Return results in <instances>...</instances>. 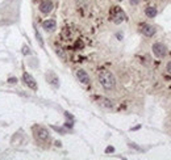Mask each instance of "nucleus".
Segmentation results:
<instances>
[{"instance_id": "f257e3e1", "label": "nucleus", "mask_w": 171, "mask_h": 160, "mask_svg": "<svg viewBox=\"0 0 171 160\" xmlns=\"http://www.w3.org/2000/svg\"><path fill=\"white\" fill-rule=\"evenodd\" d=\"M97 77H99V83L101 84L103 88H105V89H113L115 88L116 77H115V75L112 74L111 71L101 70L99 72V75H97Z\"/></svg>"}, {"instance_id": "f03ea898", "label": "nucleus", "mask_w": 171, "mask_h": 160, "mask_svg": "<svg viewBox=\"0 0 171 160\" xmlns=\"http://www.w3.org/2000/svg\"><path fill=\"white\" fill-rule=\"evenodd\" d=\"M33 133H34V138L37 140H40V142H46V140H49V138H50L49 131L45 127H42V126H34Z\"/></svg>"}, {"instance_id": "7ed1b4c3", "label": "nucleus", "mask_w": 171, "mask_h": 160, "mask_svg": "<svg viewBox=\"0 0 171 160\" xmlns=\"http://www.w3.org/2000/svg\"><path fill=\"white\" fill-rule=\"evenodd\" d=\"M111 20L113 21L115 24H121L123 21L126 20V14L121 8L115 7L113 9H112V12H111Z\"/></svg>"}, {"instance_id": "20e7f679", "label": "nucleus", "mask_w": 171, "mask_h": 160, "mask_svg": "<svg viewBox=\"0 0 171 160\" xmlns=\"http://www.w3.org/2000/svg\"><path fill=\"white\" fill-rule=\"evenodd\" d=\"M151 50H153V54L157 58H163V57H166V54H167V47L161 42H155L153 45V47H151Z\"/></svg>"}, {"instance_id": "39448f33", "label": "nucleus", "mask_w": 171, "mask_h": 160, "mask_svg": "<svg viewBox=\"0 0 171 160\" xmlns=\"http://www.w3.org/2000/svg\"><path fill=\"white\" fill-rule=\"evenodd\" d=\"M22 80H24V84L28 85L31 89L37 91V83H36L34 77L31 74H28V72H24V74H22Z\"/></svg>"}, {"instance_id": "423d86ee", "label": "nucleus", "mask_w": 171, "mask_h": 160, "mask_svg": "<svg viewBox=\"0 0 171 160\" xmlns=\"http://www.w3.org/2000/svg\"><path fill=\"white\" fill-rule=\"evenodd\" d=\"M53 8H54V4H53L51 0H43V2L40 4V7H38L40 12L43 14H49L53 11Z\"/></svg>"}, {"instance_id": "0eeeda50", "label": "nucleus", "mask_w": 171, "mask_h": 160, "mask_svg": "<svg viewBox=\"0 0 171 160\" xmlns=\"http://www.w3.org/2000/svg\"><path fill=\"white\" fill-rule=\"evenodd\" d=\"M42 28L45 29L46 32H53L57 28V21L54 20V18H47V20H45L42 22Z\"/></svg>"}, {"instance_id": "6e6552de", "label": "nucleus", "mask_w": 171, "mask_h": 160, "mask_svg": "<svg viewBox=\"0 0 171 160\" xmlns=\"http://www.w3.org/2000/svg\"><path fill=\"white\" fill-rule=\"evenodd\" d=\"M75 75H76L78 80H79L82 84H90V76L84 70H78Z\"/></svg>"}, {"instance_id": "1a4fd4ad", "label": "nucleus", "mask_w": 171, "mask_h": 160, "mask_svg": "<svg viewBox=\"0 0 171 160\" xmlns=\"http://www.w3.org/2000/svg\"><path fill=\"white\" fill-rule=\"evenodd\" d=\"M141 32H142L144 36L151 37V36H154V33H155V28L153 25H150V24H144V25L141 26Z\"/></svg>"}, {"instance_id": "9d476101", "label": "nucleus", "mask_w": 171, "mask_h": 160, "mask_svg": "<svg viewBox=\"0 0 171 160\" xmlns=\"http://www.w3.org/2000/svg\"><path fill=\"white\" fill-rule=\"evenodd\" d=\"M157 13H158V11H157V8H155V7H148L145 9V14L148 17H150V18L155 17V16H157Z\"/></svg>"}, {"instance_id": "9b49d317", "label": "nucleus", "mask_w": 171, "mask_h": 160, "mask_svg": "<svg viewBox=\"0 0 171 160\" xmlns=\"http://www.w3.org/2000/svg\"><path fill=\"white\" fill-rule=\"evenodd\" d=\"M46 79L49 80V83L53 84L54 87H58V85H59V83H58V77H57L54 74H53V72H50V74L46 75Z\"/></svg>"}, {"instance_id": "f8f14e48", "label": "nucleus", "mask_w": 171, "mask_h": 160, "mask_svg": "<svg viewBox=\"0 0 171 160\" xmlns=\"http://www.w3.org/2000/svg\"><path fill=\"white\" fill-rule=\"evenodd\" d=\"M97 101H99L103 106H105V108H112V106H113L112 101L108 100V99H105V97H99V99H97Z\"/></svg>"}, {"instance_id": "ddd939ff", "label": "nucleus", "mask_w": 171, "mask_h": 160, "mask_svg": "<svg viewBox=\"0 0 171 160\" xmlns=\"http://www.w3.org/2000/svg\"><path fill=\"white\" fill-rule=\"evenodd\" d=\"M36 37H37V41H38V43H40L41 46H43V42H42V37H41V34L38 33V30L36 29Z\"/></svg>"}, {"instance_id": "4468645a", "label": "nucleus", "mask_w": 171, "mask_h": 160, "mask_svg": "<svg viewBox=\"0 0 171 160\" xmlns=\"http://www.w3.org/2000/svg\"><path fill=\"white\" fill-rule=\"evenodd\" d=\"M22 54H26V55L31 54V50H29L28 46H24V47H22Z\"/></svg>"}, {"instance_id": "2eb2a0df", "label": "nucleus", "mask_w": 171, "mask_h": 160, "mask_svg": "<svg viewBox=\"0 0 171 160\" xmlns=\"http://www.w3.org/2000/svg\"><path fill=\"white\" fill-rule=\"evenodd\" d=\"M166 70H167L169 74H171V60L167 63V66H166Z\"/></svg>"}, {"instance_id": "dca6fc26", "label": "nucleus", "mask_w": 171, "mask_h": 160, "mask_svg": "<svg viewBox=\"0 0 171 160\" xmlns=\"http://www.w3.org/2000/svg\"><path fill=\"white\" fill-rule=\"evenodd\" d=\"M113 151H115V148H113V147H107V150H105V152H107V154L113 152Z\"/></svg>"}, {"instance_id": "f3484780", "label": "nucleus", "mask_w": 171, "mask_h": 160, "mask_svg": "<svg viewBox=\"0 0 171 160\" xmlns=\"http://www.w3.org/2000/svg\"><path fill=\"white\" fill-rule=\"evenodd\" d=\"M129 2H130V4H133V6H136V4H138L140 0H129Z\"/></svg>"}, {"instance_id": "a211bd4d", "label": "nucleus", "mask_w": 171, "mask_h": 160, "mask_svg": "<svg viewBox=\"0 0 171 160\" xmlns=\"http://www.w3.org/2000/svg\"><path fill=\"white\" fill-rule=\"evenodd\" d=\"M16 77H14V79H13V77H9V83H16Z\"/></svg>"}]
</instances>
